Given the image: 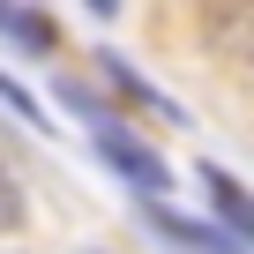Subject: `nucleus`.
Segmentation results:
<instances>
[{
	"mask_svg": "<svg viewBox=\"0 0 254 254\" xmlns=\"http://www.w3.org/2000/svg\"><path fill=\"white\" fill-rule=\"evenodd\" d=\"M0 97H8V105H15V120H30V127H38V97H30L23 82H8V75H0Z\"/></svg>",
	"mask_w": 254,
	"mask_h": 254,
	"instance_id": "6",
	"label": "nucleus"
},
{
	"mask_svg": "<svg viewBox=\"0 0 254 254\" xmlns=\"http://www.w3.org/2000/svg\"><path fill=\"white\" fill-rule=\"evenodd\" d=\"M150 224H157L165 239H180V247H202V254H247L239 239H224V232H209V224H194V217H172V209H157V202H150Z\"/></svg>",
	"mask_w": 254,
	"mask_h": 254,
	"instance_id": "3",
	"label": "nucleus"
},
{
	"mask_svg": "<svg viewBox=\"0 0 254 254\" xmlns=\"http://www.w3.org/2000/svg\"><path fill=\"white\" fill-rule=\"evenodd\" d=\"M97 150H105V157H112V165H120L127 180H135L142 194H165V187H172L165 157H157L150 142H135V135H120V127H97Z\"/></svg>",
	"mask_w": 254,
	"mask_h": 254,
	"instance_id": "1",
	"label": "nucleus"
},
{
	"mask_svg": "<svg viewBox=\"0 0 254 254\" xmlns=\"http://www.w3.org/2000/svg\"><path fill=\"white\" fill-rule=\"evenodd\" d=\"M23 224V194H15V172L0 165V232H15Z\"/></svg>",
	"mask_w": 254,
	"mask_h": 254,
	"instance_id": "5",
	"label": "nucleus"
},
{
	"mask_svg": "<svg viewBox=\"0 0 254 254\" xmlns=\"http://www.w3.org/2000/svg\"><path fill=\"white\" fill-rule=\"evenodd\" d=\"M0 30H8V38H23V45H53L45 15H23V8H0Z\"/></svg>",
	"mask_w": 254,
	"mask_h": 254,
	"instance_id": "4",
	"label": "nucleus"
},
{
	"mask_svg": "<svg viewBox=\"0 0 254 254\" xmlns=\"http://www.w3.org/2000/svg\"><path fill=\"white\" fill-rule=\"evenodd\" d=\"M202 187H209V202H217V217H224V239H239V247H247V232H254V209H247L239 180L209 165V172H202Z\"/></svg>",
	"mask_w": 254,
	"mask_h": 254,
	"instance_id": "2",
	"label": "nucleus"
}]
</instances>
